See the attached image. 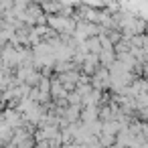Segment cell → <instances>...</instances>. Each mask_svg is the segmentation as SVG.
Listing matches in <instances>:
<instances>
[{
	"label": "cell",
	"instance_id": "6da1fadb",
	"mask_svg": "<svg viewBox=\"0 0 148 148\" xmlns=\"http://www.w3.org/2000/svg\"><path fill=\"white\" fill-rule=\"evenodd\" d=\"M99 120V106H87L81 112V124H93Z\"/></svg>",
	"mask_w": 148,
	"mask_h": 148
},
{
	"label": "cell",
	"instance_id": "7a4b0ae2",
	"mask_svg": "<svg viewBox=\"0 0 148 148\" xmlns=\"http://www.w3.org/2000/svg\"><path fill=\"white\" fill-rule=\"evenodd\" d=\"M81 112H83L81 106H69L63 114V120L69 124H77V122H81Z\"/></svg>",
	"mask_w": 148,
	"mask_h": 148
},
{
	"label": "cell",
	"instance_id": "3957f363",
	"mask_svg": "<svg viewBox=\"0 0 148 148\" xmlns=\"http://www.w3.org/2000/svg\"><path fill=\"white\" fill-rule=\"evenodd\" d=\"M118 61V55L116 51H101L99 53V65L106 67V69H112V65Z\"/></svg>",
	"mask_w": 148,
	"mask_h": 148
},
{
	"label": "cell",
	"instance_id": "277c9868",
	"mask_svg": "<svg viewBox=\"0 0 148 148\" xmlns=\"http://www.w3.org/2000/svg\"><path fill=\"white\" fill-rule=\"evenodd\" d=\"M99 43H101V49H103V51H116V45L112 43V39H110L106 33L99 35Z\"/></svg>",
	"mask_w": 148,
	"mask_h": 148
}]
</instances>
